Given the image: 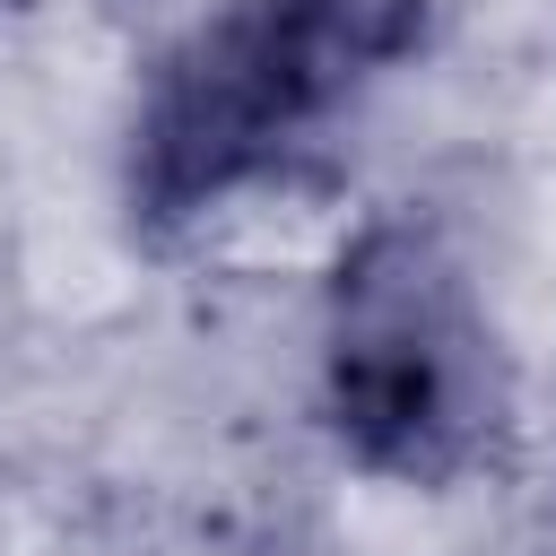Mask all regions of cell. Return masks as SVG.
Here are the masks:
<instances>
[{"label": "cell", "instance_id": "6da1fadb", "mask_svg": "<svg viewBox=\"0 0 556 556\" xmlns=\"http://www.w3.org/2000/svg\"><path fill=\"white\" fill-rule=\"evenodd\" d=\"M434 0H217L139 78L122 200L139 235H182L278 182L321 130L426 43Z\"/></svg>", "mask_w": 556, "mask_h": 556}, {"label": "cell", "instance_id": "7a4b0ae2", "mask_svg": "<svg viewBox=\"0 0 556 556\" xmlns=\"http://www.w3.org/2000/svg\"><path fill=\"white\" fill-rule=\"evenodd\" d=\"M321 426L348 469L443 495L504 434V348L434 217H374L321 287Z\"/></svg>", "mask_w": 556, "mask_h": 556}]
</instances>
